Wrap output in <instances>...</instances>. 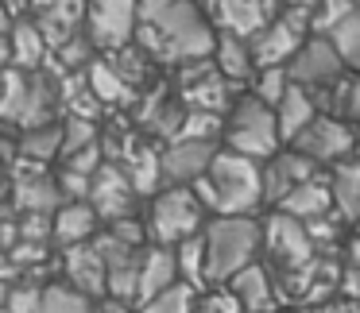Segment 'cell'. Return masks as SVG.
Listing matches in <instances>:
<instances>
[{
  "instance_id": "f1b7e54d",
  "label": "cell",
  "mask_w": 360,
  "mask_h": 313,
  "mask_svg": "<svg viewBox=\"0 0 360 313\" xmlns=\"http://www.w3.org/2000/svg\"><path fill=\"white\" fill-rule=\"evenodd\" d=\"M314 39H318V35H314ZM321 39L333 47V55L345 62V70L356 66L360 62V12H349V16H345L329 35H321Z\"/></svg>"
},
{
  "instance_id": "ab89813d",
  "label": "cell",
  "mask_w": 360,
  "mask_h": 313,
  "mask_svg": "<svg viewBox=\"0 0 360 313\" xmlns=\"http://www.w3.org/2000/svg\"><path fill=\"white\" fill-rule=\"evenodd\" d=\"M16 244V217L8 205H0V251H8Z\"/></svg>"
},
{
  "instance_id": "f35d334b",
  "label": "cell",
  "mask_w": 360,
  "mask_h": 313,
  "mask_svg": "<svg viewBox=\"0 0 360 313\" xmlns=\"http://www.w3.org/2000/svg\"><path fill=\"white\" fill-rule=\"evenodd\" d=\"M194 313H240V305H236V298L229 290H210L205 298L194 302Z\"/></svg>"
},
{
  "instance_id": "7402d4cb",
  "label": "cell",
  "mask_w": 360,
  "mask_h": 313,
  "mask_svg": "<svg viewBox=\"0 0 360 313\" xmlns=\"http://www.w3.org/2000/svg\"><path fill=\"white\" fill-rule=\"evenodd\" d=\"M213 70H217V78L225 81L229 89L252 81L256 66H252L248 43L236 39V35H217V39H213Z\"/></svg>"
},
{
  "instance_id": "e575fe53",
  "label": "cell",
  "mask_w": 360,
  "mask_h": 313,
  "mask_svg": "<svg viewBox=\"0 0 360 313\" xmlns=\"http://www.w3.org/2000/svg\"><path fill=\"white\" fill-rule=\"evenodd\" d=\"M287 74H283V66H267V70H256L252 74V97H256L259 105H267V109H275L279 105V97L287 93Z\"/></svg>"
},
{
  "instance_id": "f6af8a7d",
  "label": "cell",
  "mask_w": 360,
  "mask_h": 313,
  "mask_svg": "<svg viewBox=\"0 0 360 313\" xmlns=\"http://www.w3.org/2000/svg\"><path fill=\"white\" fill-rule=\"evenodd\" d=\"M279 4H295V8H314L318 0H279Z\"/></svg>"
},
{
  "instance_id": "4dcf8cb0",
  "label": "cell",
  "mask_w": 360,
  "mask_h": 313,
  "mask_svg": "<svg viewBox=\"0 0 360 313\" xmlns=\"http://www.w3.org/2000/svg\"><path fill=\"white\" fill-rule=\"evenodd\" d=\"M63 132V147H58V159H70L86 147H97L101 143V132H97L94 120H78V116H66V124H58Z\"/></svg>"
},
{
  "instance_id": "4fadbf2b",
  "label": "cell",
  "mask_w": 360,
  "mask_h": 313,
  "mask_svg": "<svg viewBox=\"0 0 360 313\" xmlns=\"http://www.w3.org/2000/svg\"><path fill=\"white\" fill-rule=\"evenodd\" d=\"M213 12V24L221 35H236V39H252L264 24H271L279 12V0H213L205 4Z\"/></svg>"
},
{
  "instance_id": "5bb4252c",
  "label": "cell",
  "mask_w": 360,
  "mask_h": 313,
  "mask_svg": "<svg viewBox=\"0 0 360 313\" xmlns=\"http://www.w3.org/2000/svg\"><path fill=\"white\" fill-rule=\"evenodd\" d=\"M213 151H217V143L171 140L159 151V178H163V186H190L194 178H202Z\"/></svg>"
},
{
  "instance_id": "1f68e13d",
  "label": "cell",
  "mask_w": 360,
  "mask_h": 313,
  "mask_svg": "<svg viewBox=\"0 0 360 313\" xmlns=\"http://www.w3.org/2000/svg\"><path fill=\"white\" fill-rule=\"evenodd\" d=\"M217 135H221V116H217V112H194V109H182V120H179V132H174V140L213 143Z\"/></svg>"
},
{
  "instance_id": "ac0fdd59",
  "label": "cell",
  "mask_w": 360,
  "mask_h": 313,
  "mask_svg": "<svg viewBox=\"0 0 360 313\" xmlns=\"http://www.w3.org/2000/svg\"><path fill=\"white\" fill-rule=\"evenodd\" d=\"M32 24H35V32L43 35L47 51H58L66 39H74V35L82 32V24H86V0H51Z\"/></svg>"
},
{
  "instance_id": "44dd1931",
  "label": "cell",
  "mask_w": 360,
  "mask_h": 313,
  "mask_svg": "<svg viewBox=\"0 0 360 313\" xmlns=\"http://www.w3.org/2000/svg\"><path fill=\"white\" fill-rule=\"evenodd\" d=\"M329 209H333V201H329V186H326V178H321V174L298 182V186L279 201V213L295 217L298 225H306V220H318V217H329Z\"/></svg>"
},
{
  "instance_id": "ee69618b",
  "label": "cell",
  "mask_w": 360,
  "mask_h": 313,
  "mask_svg": "<svg viewBox=\"0 0 360 313\" xmlns=\"http://www.w3.org/2000/svg\"><path fill=\"white\" fill-rule=\"evenodd\" d=\"M8 27H12V20H8V12H4V4H0V35H8Z\"/></svg>"
},
{
  "instance_id": "7a4b0ae2",
  "label": "cell",
  "mask_w": 360,
  "mask_h": 313,
  "mask_svg": "<svg viewBox=\"0 0 360 313\" xmlns=\"http://www.w3.org/2000/svg\"><path fill=\"white\" fill-rule=\"evenodd\" d=\"M190 194L217 217H252L259 209V163L233 151H213L205 174L190 182Z\"/></svg>"
},
{
  "instance_id": "8fae6325",
  "label": "cell",
  "mask_w": 360,
  "mask_h": 313,
  "mask_svg": "<svg viewBox=\"0 0 360 313\" xmlns=\"http://www.w3.org/2000/svg\"><path fill=\"white\" fill-rule=\"evenodd\" d=\"M86 205L94 209L97 220H120V217H136V194L128 186V178L120 174V166L101 163L89 178V194Z\"/></svg>"
},
{
  "instance_id": "52a82bcc",
  "label": "cell",
  "mask_w": 360,
  "mask_h": 313,
  "mask_svg": "<svg viewBox=\"0 0 360 313\" xmlns=\"http://www.w3.org/2000/svg\"><path fill=\"white\" fill-rule=\"evenodd\" d=\"M136 35V0H86V39L94 51H120Z\"/></svg>"
},
{
  "instance_id": "836d02e7",
  "label": "cell",
  "mask_w": 360,
  "mask_h": 313,
  "mask_svg": "<svg viewBox=\"0 0 360 313\" xmlns=\"http://www.w3.org/2000/svg\"><path fill=\"white\" fill-rule=\"evenodd\" d=\"M349 12H356V0H318V4L310 8V32L321 39V35H329L337 24H341Z\"/></svg>"
},
{
  "instance_id": "60d3db41",
  "label": "cell",
  "mask_w": 360,
  "mask_h": 313,
  "mask_svg": "<svg viewBox=\"0 0 360 313\" xmlns=\"http://www.w3.org/2000/svg\"><path fill=\"white\" fill-rule=\"evenodd\" d=\"M16 279V267H12L8 251H0V282H12Z\"/></svg>"
},
{
  "instance_id": "bcb514c9",
  "label": "cell",
  "mask_w": 360,
  "mask_h": 313,
  "mask_svg": "<svg viewBox=\"0 0 360 313\" xmlns=\"http://www.w3.org/2000/svg\"><path fill=\"white\" fill-rule=\"evenodd\" d=\"M8 286L12 282H0V309H4V302H8Z\"/></svg>"
},
{
  "instance_id": "277c9868",
  "label": "cell",
  "mask_w": 360,
  "mask_h": 313,
  "mask_svg": "<svg viewBox=\"0 0 360 313\" xmlns=\"http://www.w3.org/2000/svg\"><path fill=\"white\" fill-rule=\"evenodd\" d=\"M58 105V81L43 70H4L0 74V120L16 128H39L51 124V112Z\"/></svg>"
},
{
  "instance_id": "9a60e30c",
  "label": "cell",
  "mask_w": 360,
  "mask_h": 313,
  "mask_svg": "<svg viewBox=\"0 0 360 313\" xmlns=\"http://www.w3.org/2000/svg\"><path fill=\"white\" fill-rule=\"evenodd\" d=\"M314 174H318V171H314V163H306L302 155H295V151H275L271 159L259 163V201L279 205L283 197L298 186V182L314 178Z\"/></svg>"
},
{
  "instance_id": "ffe728a7",
  "label": "cell",
  "mask_w": 360,
  "mask_h": 313,
  "mask_svg": "<svg viewBox=\"0 0 360 313\" xmlns=\"http://www.w3.org/2000/svg\"><path fill=\"white\" fill-rule=\"evenodd\" d=\"M179 282V274H174V255L171 248H143L140 251V271H136V298L132 305H143L151 302V298L159 294V290L174 286Z\"/></svg>"
},
{
  "instance_id": "cb8c5ba5",
  "label": "cell",
  "mask_w": 360,
  "mask_h": 313,
  "mask_svg": "<svg viewBox=\"0 0 360 313\" xmlns=\"http://www.w3.org/2000/svg\"><path fill=\"white\" fill-rule=\"evenodd\" d=\"M271 116H275V132H279V143H290L306 124H310L314 116H318V109H314V101H310V93H306V89L287 86V93L279 97V105L271 109Z\"/></svg>"
},
{
  "instance_id": "30bf717a",
  "label": "cell",
  "mask_w": 360,
  "mask_h": 313,
  "mask_svg": "<svg viewBox=\"0 0 360 313\" xmlns=\"http://www.w3.org/2000/svg\"><path fill=\"white\" fill-rule=\"evenodd\" d=\"M259 244H267V255L279 263V271H298L314 259V248L306 240V228L295 217L275 209L271 217L259 225Z\"/></svg>"
},
{
  "instance_id": "8d00e7d4",
  "label": "cell",
  "mask_w": 360,
  "mask_h": 313,
  "mask_svg": "<svg viewBox=\"0 0 360 313\" xmlns=\"http://www.w3.org/2000/svg\"><path fill=\"white\" fill-rule=\"evenodd\" d=\"M306 240H310V248H318V244H329L333 248L337 240H341V232H345V225L341 220H333V217H318V220H306Z\"/></svg>"
},
{
  "instance_id": "4316f807",
  "label": "cell",
  "mask_w": 360,
  "mask_h": 313,
  "mask_svg": "<svg viewBox=\"0 0 360 313\" xmlns=\"http://www.w3.org/2000/svg\"><path fill=\"white\" fill-rule=\"evenodd\" d=\"M58 147H63V132H58V124L24 128V135L16 140V155L27 159V163H39V166H47L51 159H58Z\"/></svg>"
},
{
  "instance_id": "603a6c76",
  "label": "cell",
  "mask_w": 360,
  "mask_h": 313,
  "mask_svg": "<svg viewBox=\"0 0 360 313\" xmlns=\"http://www.w3.org/2000/svg\"><path fill=\"white\" fill-rule=\"evenodd\" d=\"M326 186H329V201H333V209H337V220H341V225H352V220H356V209H360V166L352 163V159L333 163Z\"/></svg>"
},
{
  "instance_id": "83f0119b",
  "label": "cell",
  "mask_w": 360,
  "mask_h": 313,
  "mask_svg": "<svg viewBox=\"0 0 360 313\" xmlns=\"http://www.w3.org/2000/svg\"><path fill=\"white\" fill-rule=\"evenodd\" d=\"M86 89L97 105H120V101L132 97V89L117 78V70H112L105 58H94V62L86 66Z\"/></svg>"
},
{
  "instance_id": "d4e9b609",
  "label": "cell",
  "mask_w": 360,
  "mask_h": 313,
  "mask_svg": "<svg viewBox=\"0 0 360 313\" xmlns=\"http://www.w3.org/2000/svg\"><path fill=\"white\" fill-rule=\"evenodd\" d=\"M8 47H12V70H24V74L43 70V62H47V55H51L32 20H16V24L8 27Z\"/></svg>"
},
{
  "instance_id": "d6986e66",
  "label": "cell",
  "mask_w": 360,
  "mask_h": 313,
  "mask_svg": "<svg viewBox=\"0 0 360 313\" xmlns=\"http://www.w3.org/2000/svg\"><path fill=\"white\" fill-rule=\"evenodd\" d=\"M97 236V217L86 201H63L55 213H51V240L58 248H78V244H89Z\"/></svg>"
},
{
  "instance_id": "7dc6e473",
  "label": "cell",
  "mask_w": 360,
  "mask_h": 313,
  "mask_svg": "<svg viewBox=\"0 0 360 313\" xmlns=\"http://www.w3.org/2000/svg\"><path fill=\"white\" fill-rule=\"evenodd\" d=\"M205 4H213V0H205Z\"/></svg>"
},
{
  "instance_id": "5b68a950",
  "label": "cell",
  "mask_w": 360,
  "mask_h": 313,
  "mask_svg": "<svg viewBox=\"0 0 360 313\" xmlns=\"http://www.w3.org/2000/svg\"><path fill=\"white\" fill-rule=\"evenodd\" d=\"M221 135H225L233 155H244L252 163H264L279 151V132H275V116L267 105H259L256 97H236V105L229 109V116H221Z\"/></svg>"
},
{
  "instance_id": "7c38bea8",
  "label": "cell",
  "mask_w": 360,
  "mask_h": 313,
  "mask_svg": "<svg viewBox=\"0 0 360 313\" xmlns=\"http://www.w3.org/2000/svg\"><path fill=\"white\" fill-rule=\"evenodd\" d=\"M182 78H179V97L186 109L194 112H217V116H225L229 112V93L233 89L225 86V81L217 78V70H213V62H186L179 66Z\"/></svg>"
},
{
  "instance_id": "74e56055",
  "label": "cell",
  "mask_w": 360,
  "mask_h": 313,
  "mask_svg": "<svg viewBox=\"0 0 360 313\" xmlns=\"http://www.w3.org/2000/svg\"><path fill=\"white\" fill-rule=\"evenodd\" d=\"M109 236L117 244H124V248H143V240H148V232H143V225L136 217H120V220H109Z\"/></svg>"
},
{
  "instance_id": "2e32d148",
  "label": "cell",
  "mask_w": 360,
  "mask_h": 313,
  "mask_svg": "<svg viewBox=\"0 0 360 313\" xmlns=\"http://www.w3.org/2000/svg\"><path fill=\"white\" fill-rule=\"evenodd\" d=\"M225 290L236 298L240 313H271L275 305H279V298H275V279H271V271H267L264 263L240 267V271L229 279Z\"/></svg>"
},
{
  "instance_id": "d6a6232c",
  "label": "cell",
  "mask_w": 360,
  "mask_h": 313,
  "mask_svg": "<svg viewBox=\"0 0 360 313\" xmlns=\"http://www.w3.org/2000/svg\"><path fill=\"white\" fill-rule=\"evenodd\" d=\"M194 302H198V290L174 282V286L159 290L151 302H143L140 309H143V313H194Z\"/></svg>"
},
{
  "instance_id": "b9f144b4",
  "label": "cell",
  "mask_w": 360,
  "mask_h": 313,
  "mask_svg": "<svg viewBox=\"0 0 360 313\" xmlns=\"http://www.w3.org/2000/svg\"><path fill=\"white\" fill-rule=\"evenodd\" d=\"M12 66V47H8V35H0V70Z\"/></svg>"
},
{
  "instance_id": "e0dca14e",
  "label": "cell",
  "mask_w": 360,
  "mask_h": 313,
  "mask_svg": "<svg viewBox=\"0 0 360 313\" xmlns=\"http://www.w3.org/2000/svg\"><path fill=\"white\" fill-rule=\"evenodd\" d=\"M63 271H66V286H74L78 294H86L89 302L105 298V263L97 255L94 244H78V248L63 251Z\"/></svg>"
},
{
  "instance_id": "f546056e",
  "label": "cell",
  "mask_w": 360,
  "mask_h": 313,
  "mask_svg": "<svg viewBox=\"0 0 360 313\" xmlns=\"http://www.w3.org/2000/svg\"><path fill=\"white\" fill-rule=\"evenodd\" d=\"M97 302H89L86 294H78L66 282H51L39 286V313H94Z\"/></svg>"
},
{
  "instance_id": "3957f363",
  "label": "cell",
  "mask_w": 360,
  "mask_h": 313,
  "mask_svg": "<svg viewBox=\"0 0 360 313\" xmlns=\"http://www.w3.org/2000/svg\"><path fill=\"white\" fill-rule=\"evenodd\" d=\"M202 248H205V286L229 282L240 267L256 263L259 225L252 217H213L202 232Z\"/></svg>"
},
{
  "instance_id": "6da1fadb",
  "label": "cell",
  "mask_w": 360,
  "mask_h": 313,
  "mask_svg": "<svg viewBox=\"0 0 360 313\" xmlns=\"http://www.w3.org/2000/svg\"><path fill=\"white\" fill-rule=\"evenodd\" d=\"M136 43L167 66L202 62L213 55V27L194 0H136Z\"/></svg>"
},
{
  "instance_id": "8992f818",
  "label": "cell",
  "mask_w": 360,
  "mask_h": 313,
  "mask_svg": "<svg viewBox=\"0 0 360 313\" xmlns=\"http://www.w3.org/2000/svg\"><path fill=\"white\" fill-rule=\"evenodd\" d=\"M198 228H202V205L190 194V186H167L151 201L148 232L159 248H174L186 236H198Z\"/></svg>"
},
{
  "instance_id": "ba28073f",
  "label": "cell",
  "mask_w": 360,
  "mask_h": 313,
  "mask_svg": "<svg viewBox=\"0 0 360 313\" xmlns=\"http://www.w3.org/2000/svg\"><path fill=\"white\" fill-rule=\"evenodd\" d=\"M352 124H345V120H333V116H314L310 124L302 128V132L290 140V151L295 155H302L306 163H345V159L352 155Z\"/></svg>"
},
{
  "instance_id": "7bdbcfd3",
  "label": "cell",
  "mask_w": 360,
  "mask_h": 313,
  "mask_svg": "<svg viewBox=\"0 0 360 313\" xmlns=\"http://www.w3.org/2000/svg\"><path fill=\"white\" fill-rule=\"evenodd\" d=\"M94 313H132V309L120 302H101V305H94Z\"/></svg>"
},
{
  "instance_id": "484cf974",
  "label": "cell",
  "mask_w": 360,
  "mask_h": 313,
  "mask_svg": "<svg viewBox=\"0 0 360 313\" xmlns=\"http://www.w3.org/2000/svg\"><path fill=\"white\" fill-rule=\"evenodd\" d=\"M171 255H174V274H179L182 286L202 290V286H205V248H202V232L179 240V244L171 248Z\"/></svg>"
},
{
  "instance_id": "d590c367",
  "label": "cell",
  "mask_w": 360,
  "mask_h": 313,
  "mask_svg": "<svg viewBox=\"0 0 360 313\" xmlns=\"http://www.w3.org/2000/svg\"><path fill=\"white\" fill-rule=\"evenodd\" d=\"M8 313H39V286L20 279L16 286H8V302H4Z\"/></svg>"
},
{
  "instance_id": "9c48e42d",
  "label": "cell",
  "mask_w": 360,
  "mask_h": 313,
  "mask_svg": "<svg viewBox=\"0 0 360 313\" xmlns=\"http://www.w3.org/2000/svg\"><path fill=\"white\" fill-rule=\"evenodd\" d=\"M290 86L306 89V93H318V89H329L345 78V62L333 55L326 39H306L302 47L290 55V62L283 66Z\"/></svg>"
}]
</instances>
